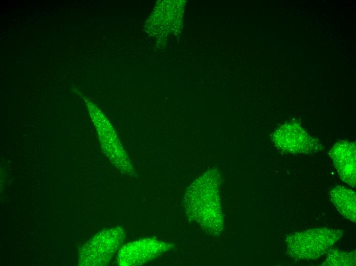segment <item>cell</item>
Masks as SVG:
<instances>
[{"mask_svg":"<svg viewBox=\"0 0 356 266\" xmlns=\"http://www.w3.org/2000/svg\"><path fill=\"white\" fill-rule=\"evenodd\" d=\"M125 237L124 230L120 227L101 231L82 248L78 264L82 266L107 265L121 247Z\"/></svg>","mask_w":356,"mask_h":266,"instance_id":"obj_3","label":"cell"},{"mask_svg":"<svg viewBox=\"0 0 356 266\" xmlns=\"http://www.w3.org/2000/svg\"><path fill=\"white\" fill-rule=\"evenodd\" d=\"M87 105L105 154L121 173L129 176L134 175L135 169L114 129L93 104L88 102Z\"/></svg>","mask_w":356,"mask_h":266,"instance_id":"obj_4","label":"cell"},{"mask_svg":"<svg viewBox=\"0 0 356 266\" xmlns=\"http://www.w3.org/2000/svg\"><path fill=\"white\" fill-rule=\"evenodd\" d=\"M342 236L339 229L318 228L290 234L286 236L285 242L291 257L303 261L325 254Z\"/></svg>","mask_w":356,"mask_h":266,"instance_id":"obj_2","label":"cell"},{"mask_svg":"<svg viewBox=\"0 0 356 266\" xmlns=\"http://www.w3.org/2000/svg\"><path fill=\"white\" fill-rule=\"evenodd\" d=\"M219 184V173L214 170L209 171L196 179L185 194L184 204L188 215L201 225L204 224L206 215V228H209V219H212L213 225V221L216 223L213 217L219 223L222 224L218 201Z\"/></svg>","mask_w":356,"mask_h":266,"instance_id":"obj_1","label":"cell"},{"mask_svg":"<svg viewBox=\"0 0 356 266\" xmlns=\"http://www.w3.org/2000/svg\"><path fill=\"white\" fill-rule=\"evenodd\" d=\"M169 247L167 243L152 238L130 242L119 250L117 263L121 266L142 265L167 251Z\"/></svg>","mask_w":356,"mask_h":266,"instance_id":"obj_6","label":"cell"},{"mask_svg":"<svg viewBox=\"0 0 356 266\" xmlns=\"http://www.w3.org/2000/svg\"><path fill=\"white\" fill-rule=\"evenodd\" d=\"M341 179L352 187H355V144L342 140L336 143L329 152Z\"/></svg>","mask_w":356,"mask_h":266,"instance_id":"obj_7","label":"cell"},{"mask_svg":"<svg viewBox=\"0 0 356 266\" xmlns=\"http://www.w3.org/2000/svg\"><path fill=\"white\" fill-rule=\"evenodd\" d=\"M271 139L280 150L290 153L309 154L323 150V145L310 136L297 121H291L279 126Z\"/></svg>","mask_w":356,"mask_h":266,"instance_id":"obj_5","label":"cell"},{"mask_svg":"<svg viewBox=\"0 0 356 266\" xmlns=\"http://www.w3.org/2000/svg\"><path fill=\"white\" fill-rule=\"evenodd\" d=\"M325 260L321 265L352 266L355 265V251L345 252L337 250H329Z\"/></svg>","mask_w":356,"mask_h":266,"instance_id":"obj_9","label":"cell"},{"mask_svg":"<svg viewBox=\"0 0 356 266\" xmlns=\"http://www.w3.org/2000/svg\"><path fill=\"white\" fill-rule=\"evenodd\" d=\"M330 196L331 203L340 214L355 223V192L349 188L338 186L330 190Z\"/></svg>","mask_w":356,"mask_h":266,"instance_id":"obj_8","label":"cell"}]
</instances>
